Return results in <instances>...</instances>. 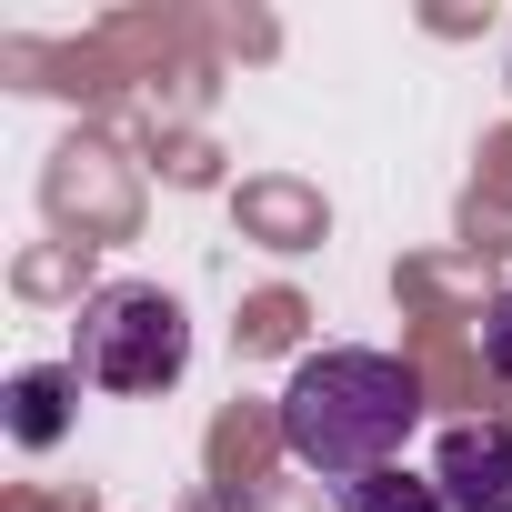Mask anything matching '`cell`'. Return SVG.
Segmentation results:
<instances>
[{"instance_id":"obj_1","label":"cell","mask_w":512,"mask_h":512,"mask_svg":"<svg viewBox=\"0 0 512 512\" xmlns=\"http://www.w3.org/2000/svg\"><path fill=\"white\" fill-rule=\"evenodd\" d=\"M422 432V372L402 352H312L292 382H282V442L302 472H322L332 492L362 482V472H392L402 442Z\"/></svg>"},{"instance_id":"obj_2","label":"cell","mask_w":512,"mask_h":512,"mask_svg":"<svg viewBox=\"0 0 512 512\" xmlns=\"http://www.w3.org/2000/svg\"><path fill=\"white\" fill-rule=\"evenodd\" d=\"M71 372H81L91 392H121V402L171 392V382L191 372V322H181V302H171L161 282H101V292L81 302V322H71Z\"/></svg>"},{"instance_id":"obj_3","label":"cell","mask_w":512,"mask_h":512,"mask_svg":"<svg viewBox=\"0 0 512 512\" xmlns=\"http://www.w3.org/2000/svg\"><path fill=\"white\" fill-rule=\"evenodd\" d=\"M432 482L452 512H512V422H452L432 442Z\"/></svg>"},{"instance_id":"obj_4","label":"cell","mask_w":512,"mask_h":512,"mask_svg":"<svg viewBox=\"0 0 512 512\" xmlns=\"http://www.w3.org/2000/svg\"><path fill=\"white\" fill-rule=\"evenodd\" d=\"M81 392H91V382H81L71 362H31V372H11V392H0V422H11L21 452H51V442L71 432Z\"/></svg>"},{"instance_id":"obj_5","label":"cell","mask_w":512,"mask_h":512,"mask_svg":"<svg viewBox=\"0 0 512 512\" xmlns=\"http://www.w3.org/2000/svg\"><path fill=\"white\" fill-rule=\"evenodd\" d=\"M342 502H352V512H452V502H442V482H432V472H402V462H392V472L342 482Z\"/></svg>"},{"instance_id":"obj_6","label":"cell","mask_w":512,"mask_h":512,"mask_svg":"<svg viewBox=\"0 0 512 512\" xmlns=\"http://www.w3.org/2000/svg\"><path fill=\"white\" fill-rule=\"evenodd\" d=\"M482 362L512 382V292H492V312H482Z\"/></svg>"}]
</instances>
